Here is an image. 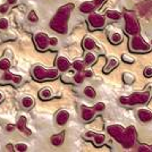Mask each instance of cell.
<instances>
[{"label": "cell", "instance_id": "14", "mask_svg": "<svg viewBox=\"0 0 152 152\" xmlns=\"http://www.w3.org/2000/svg\"><path fill=\"white\" fill-rule=\"evenodd\" d=\"M69 113L67 110H60L56 116V121L59 126H64L69 119Z\"/></svg>", "mask_w": 152, "mask_h": 152}, {"label": "cell", "instance_id": "29", "mask_svg": "<svg viewBox=\"0 0 152 152\" xmlns=\"http://www.w3.org/2000/svg\"><path fill=\"white\" fill-rule=\"evenodd\" d=\"M9 67H10V61H9L8 59L4 58V59H1V60H0V69L1 70L9 69Z\"/></svg>", "mask_w": 152, "mask_h": 152}, {"label": "cell", "instance_id": "28", "mask_svg": "<svg viewBox=\"0 0 152 152\" xmlns=\"http://www.w3.org/2000/svg\"><path fill=\"white\" fill-rule=\"evenodd\" d=\"M84 67H85V65H84V61H82V60H75L73 63V68L77 72H82L84 69Z\"/></svg>", "mask_w": 152, "mask_h": 152}, {"label": "cell", "instance_id": "23", "mask_svg": "<svg viewBox=\"0 0 152 152\" xmlns=\"http://www.w3.org/2000/svg\"><path fill=\"white\" fill-rule=\"evenodd\" d=\"M4 80H6V81H14L16 84H19V83L22 82V76L15 75V74H12V73L7 72V73L4 74Z\"/></svg>", "mask_w": 152, "mask_h": 152}, {"label": "cell", "instance_id": "47", "mask_svg": "<svg viewBox=\"0 0 152 152\" xmlns=\"http://www.w3.org/2000/svg\"><path fill=\"white\" fill-rule=\"evenodd\" d=\"M150 151H152V145L150 146Z\"/></svg>", "mask_w": 152, "mask_h": 152}, {"label": "cell", "instance_id": "16", "mask_svg": "<svg viewBox=\"0 0 152 152\" xmlns=\"http://www.w3.org/2000/svg\"><path fill=\"white\" fill-rule=\"evenodd\" d=\"M123 40H124V37H123L121 32L115 31L113 33H110V35H109V41L113 45H119L123 42Z\"/></svg>", "mask_w": 152, "mask_h": 152}, {"label": "cell", "instance_id": "43", "mask_svg": "<svg viewBox=\"0 0 152 152\" xmlns=\"http://www.w3.org/2000/svg\"><path fill=\"white\" fill-rule=\"evenodd\" d=\"M6 149L8 150V151H14L15 149H14V145L13 144H7L6 145Z\"/></svg>", "mask_w": 152, "mask_h": 152}, {"label": "cell", "instance_id": "6", "mask_svg": "<svg viewBox=\"0 0 152 152\" xmlns=\"http://www.w3.org/2000/svg\"><path fill=\"white\" fill-rule=\"evenodd\" d=\"M124 19H125V31L129 35H135L140 33V24L137 19L135 18L132 13L124 14Z\"/></svg>", "mask_w": 152, "mask_h": 152}, {"label": "cell", "instance_id": "21", "mask_svg": "<svg viewBox=\"0 0 152 152\" xmlns=\"http://www.w3.org/2000/svg\"><path fill=\"white\" fill-rule=\"evenodd\" d=\"M106 16L109 19H113V20H119L121 18V14L118 10H115V9H109L106 12Z\"/></svg>", "mask_w": 152, "mask_h": 152}, {"label": "cell", "instance_id": "36", "mask_svg": "<svg viewBox=\"0 0 152 152\" xmlns=\"http://www.w3.org/2000/svg\"><path fill=\"white\" fill-rule=\"evenodd\" d=\"M58 45V39L52 37V38H49V45L51 47H56Z\"/></svg>", "mask_w": 152, "mask_h": 152}, {"label": "cell", "instance_id": "5", "mask_svg": "<svg viewBox=\"0 0 152 152\" xmlns=\"http://www.w3.org/2000/svg\"><path fill=\"white\" fill-rule=\"evenodd\" d=\"M135 141H136V131L134 126H128L127 128H125L124 132L119 136V139L117 140V142H119L125 149L132 148Z\"/></svg>", "mask_w": 152, "mask_h": 152}, {"label": "cell", "instance_id": "39", "mask_svg": "<svg viewBox=\"0 0 152 152\" xmlns=\"http://www.w3.org/2000/svg\"><path fill=\"white\" fill-rule=\"evenodd\" d=\"M83 75H84V77H92L93 76V72L91 69H85L84 70V73H83Z\"/></svg>", "mask_w": 152, "mask_h": 152}, {"label": "cell", "instance_id": "17", "mask_svg": "<svg viewBox=\"0 0 152 152\" xmlns=\"http://www.w3.org/2000/svg\"><path fill=\"white\" fill-rule=\"evenodd\" d=\"M17 128H18L19 131H22V132H24L25 134H27V135H31L32 132L26 127V117L25 116H20L19 117L18 121H17Z\"/></svg>", "mask_w": 152, "mask_h": 152}, {"label": "cell", "instance_id": "25", "mask_svg": "<svg viewBox=\"0 0 152 152\" xmlns=\"http://www.w3.org/2000/svg\"><path fill=\"white\" fill-rule=\"evenodd\" d=\"M123 81H124L125 84L129 85V84H132V83L135 81V76H134L132 73L125 72V73H123Z\"/></svg>", "mask_w": 152, "mask_h": 152}, {"label": "cell", "instance_id": "9", "mask_svg": "<svg viewBox=\"0 0 152 152\" xmlns=\"http://www.w3.org/2000/svg\"><path fill=\"white\" fill-rule=\"evenodd\" d=\"M124 127L121 125H117V124H114V125H108L107 126V131L108 133L110 134L115 140H118L119 136L121 135V133L124 132Z\"/></svg>", "mask_w": 152, "mask_h": 152}, {"label": "cell", "instance_id": "26", "mask_svg": "<svg viewBox=\"0 0 152 152\" xmlns=\"http://www.w3.org/2000/svg\"><path fill=\"white\" fill-rule=\"evenodd\" d=\"M84 94L86 95L89 99H94L96 96V92H95V90L92 86H86L84 89Z\"/></svg>", "mask_w": 152, "mask_h": 152}, {"label": "cell", "instance_id": "38", "mask_svg": "<svg viewBox=\"0 0 152 152\" xmlns=\"http://www.w3.org/2000/svg\"><path fill=\"white\" fill-rule=\"evenodd\" d=\"M144 76L145 77H152V67H145V69H144Z\"/></svg>", "mask_w": 152, "mask_h": 152}, {"label": "cell", "instance_id": "12", "mask_svg": "<svg viewBox=\"0 0 152 152\" xmlns=\"http://www.w3.org/2000/svg\"><path fill=\"white\" fill-rule=\"evenodd\" d=\"M81 110H82V119L84 121H91L94 118L95 110L93 108L82 106V107H81Z\"/></svg>", "mask_w": 152, "mask_h": 152}, {"label": "cell", "instance_id": "35", "mask_svg": "<svg viewBox=\"0 0 152 152\" xmlns=\"http://www.w3.org/2000/svg\"><path fill=\"white\" fill-rule=\"evenodd\" d=\"M7 27H8V20L6 18H0V28L6 30Z\"/></svg>", "mask_w": 152, "mask_h": 152}, {"label": "cell", "instance_id": "33", "mask_svg": "<svg viewBox=\"0 0 152 152\" xmlns=\"http://www.w3.org/2000/svg\"><path fill=\"white\" fill-rule=\"evenodd\" d=\"M95 111H103L104 109H106V104L103 103V102H98V103H95L94 107H93Z\"/></svg>", "mask_w": 152, "mask_h": 152}, {"label": "cell", "instance_id": "18", "mask_svg": "<svg viewBox=\"0 0 152 152\" xmlns=\"http://www.w3.org/2000/svg\"><path fill=\"white\" fill-rule=\"evenodd\" d=\"M96 47V43H95L94 39L90 38V37H86L83 40V48L85 50H92Z\"/></svg>", "mask_w": 152, "mask_h": 152}, {"label": "cell", "instance_id": "2", "mask_svg": "<svg viewBox=\"0 0 152 152\" xmlns=\"http://www.w3.org/2000/svg\"><path fill=\"white\" fill-rule=\"evenodd\" d=\"M150 100V91L134 92L127 96H121L119 99L121 104L126 106H135V104H145Z\"/></svg>", "mask_w": 152, "mask_h": 152}, {"label": "cell", "instance_id": "24", "mask_svg": "<svg viewBox=\"0 0 152 152\" xmlns=\"http://www.w3.org/2000/svg\"><path fill=\"white\" fill-rule=\"evenodd\" d=\"M39 96L42 100H49V99L52 98V91L49 88H45V89H42L39 92Z\"/></svg>", "mask_w": 152, "mask_h": 152}, {"label": "cell", "instance_id": "4", "mask_svg": "<svg viewBox=\"0 0 152 152\" xmlns=\"http://www.w3.org/2000/svg\"><path fill=\"white\" fill-rule=\"evenodd\" d=\"M33 77L37 81H45V80H55L59 76L58 69H45L41 66H35L32 70Z\"/></svg>", "mask_w": 152, "mask_h": 152}, {"label": "cell", "instance_id": "8", "mask_svg": "<svg viewBox=\"0 0 152 152\" xmlns=\"http://www.w3.org/2000/svg\"><path fill=\"white\" fill-rule=\"evenodd\" d=\"M34 42L39 50H47L49 47V37L45 33H38L34 37Z\"/></svg>", "mask_w": 152, "mask_h": 152}, {"label": "cell", "instance_id": "37", "mask_svg": "<svg viewBox=\"0 0 152 152\" xmlns=\"http://www.w3.org/2000/svg\"><path fill=\"white\" fill-rule=\"evenodd\" d=\"M139 151L140 152H149L150 151V146L144 145V144H141V145L139 146Z\"/></svg>", "mask_w": 152, "mask_h": 152}, {"label": "cell", "instance_id": "31", "mask_svg": "<svg viewBox=\"0 0 152 152\" xmlns=\"http://www.w3.org/2000/svg\"><path fill=\"white\" fill-rule=\"evenodd\" d=\"M73 78H74V82H75V83L81 84V83H83V81H84V75H83V74H81V73L78 72V73H76L75 75L73 76Z\"/></svg>", "mask_w": 152, "mask_h": 152}, {"label": "cell", "instance_id": "7", "mask_svg": "<svg viewBox=\"0 0 152 152\" xmlns=\"http://www.w3.org/2000/svg\"><path fill=\"white\" fill-rule=\"evenodd\" d=\"M90 28L92 30H100L103 28V26L106 25V17L98 13H91L88 18Z\"/></svg>", "mask_w": 152, "mask_h": 152}, {"label": "cell", "instance_id": "1", "mask_svg": "<svg viewBox=\"0 0 152 152\" xmlns=\"http://www.w3.org/2000/svg\"><path fill=\"white\" fill-rule=\"evenodd\" d=\"M73 8H74V6L72 4L59 8L57 14L55 15V17L51 20V28L61 33V34H65L68 30V19H69L70 12H72Z\"/></svg>", "mask_w": 152, "mask_h": 152}, {"label": "cell", "instance_id": "13", "mask_svg": "<svg viewBox=\"0 0 152 152\" xmlns=\"http://www.w3.org/2000/svg\"><path fill=\"white\" fill-rule=\"evenodd\" d=\"M118 64H119V60H118L116 57H114V56L109 57L108 58L107 65H106L104 68H103V73H104V74H109L111 70L115 69V68L118 66Z\"/></svg>", "mask_w": 152, "mask_h": 152}, {"label": "cell", "instance_id": "20", "mask_svg": "<svg viewBox=\"0 0 152 152\" xmlns=\"http://www.w3.org/2000/svg\"><path fill=\"white\" fill-rule=\"evenodd\" d=\"M95 61H96V56H95L93 52H91V51L89 50L85 53V56H84V64H86L88 66H91V65H93Z\"/></svg>", "mask_w": 152, "mask_h": 152}, {"label": "cell", "instance_id": "44", "mask_svg": "<svg viewBox=\"0 0 152 152\" xmlns=\"http://www.w3.org/2000/svg\"><path fill=\"white\" fill-rule=\"evenodd\" d=\"M7 2H8V5H15L17 2V0H7Z\"/></svg>", "mask_w": 152, "mask_h": 152}, {"label": "cell", "instance_id": "30", "mask_svg": "<svg viewBox=\"0 0 152 152\" xmlns=\"http://www.w3.org/2000/svg\"><path fill=\"white\" fill-rule=\"evenodd\" d=\"M121 60L126 64H133L135 61L134 57H132L131 55H127V53H123L121 55Z\"/></svg>", "mask_w": 152, "mask_h": 152}, {"label": "cell", "instance_id": "10", "mask_svg": "<svg viewBox=\"0 0 152 152\" xmlns=\"http://www.w3.org/2000/svg\"><path fill=\"white\" fill-rule=\"evenodd\" d=\"M137 117L143 123H150L152 121V111L146 108H141L137 110Z\"/></svg>", "mask_w": 152, "mask_h": 152}, {"label": "cell", "instance_id": "27", "mask_svg": "<svg viewBox=\"0 0 152 152\" xmlns=\"http://www.w3.org/2000/svg\"><path fill=\"white\" fill-rule=\"evenodd\" d=\"M22 104H23V107L26 108V109H30V108L34 104V100H33V98H31V96H25V98L22 100Z\"/></svg>", "mask_w": 152, "mask_h": 152}, {"label": "cell", "instance_id": "32", "mask_svg": "<svg viewBox=\"0 0 152 152\" xmlns=\"http://www.w3.org/2000/svg\"><path fill=\"white\" fill-rule=\"evenodd\" d=\"M28 20L32 22V23H37V22L39 20L38 15H37V13H35L34 10H32L31 13L28 14Z\"/></svg>", "mask_w": 152, "mask_h": 152}, {"label": "cell", "instance_id": "15", "mask_svg": "<svg viewBox=\"0 0 152 152\" xmlns=\"http://www.w3.org/2000/svg\"><path fill=\"white\" fill-rule=\"evenodd\" d=\"M95 8H96V6H95L94 2H92V1H85V2L81 4L80 10L83 14H91L94 12Z\"/></svg>", "mask_w": 152, "mask_h": 152}, {"label": "cell", "instance_id": "41", "mask_svg": "<svg viewBox=\"0 0 152 152\" xmlns=\"http://www.w3.org/2000/svg\"><path fill=\"white\" fill-rule=\"evenodd\" d=\"M7 10H8V5H2V6H0V13L5 14V13H7Z\"/></svg>", "mask_w": 152, "mask_h": 152}, {"label": "cell", "instance_id": "19", "mask_svg": "<svg viewBox=\"0 0 152 152\" xmlns=\"http://www.w3.org/2000/svg\"><path fill=\"white\" fill-rule=\"evenodd\" d=\"M92 141H93L95 146H101L106 142V135L101 133H94L93 137H92Z\"/></svg>", "mask_w": 152, "mask_h": 152}, {"label": "cell", "instance_id": "22", "mask_svg": "<svg viewBox=\"0 0 152 152\" xmlns=\"http://www.w3.org/2000/svg\"><path fill=\"white\" fill-rule=\"evenodd\" d=\"M64 139H65V134L64 133L56 134V135H53V136L51 137V143H52V145L59 146L63 144Z\"/></svg>", "mask_w": 152, "mask_h": 152}, {"label": "cell", "instance_id": "46", "mask_svg": "<svg viewBox=\"0 0 152 152\" xmlns=\"http://www.w3.org/2000/svg\"><path fill=\"white\" fill-rule=\"evenodd\" d=\"M1 99H2V94H1V93H0V100H1Z\"/></svg>", "mask_w": 152, "mask_h": 152}, {"label": "cell", "instance_id": "3", "mask_svg": "<svg viewBox=\"0 0 152 152\" xmlns=\"http://www.w3.org/2000/svg\"><path fill=\"white\" fill-rule=\"evenodd\" d=\"M128 45H129L131 51H133V52L144 53V52H148V51L151 50V45L146 42L141 34L132 35V38L128 42Z\"/></svg>", "mask_w": 152, "mask_h": 152}, {"label": "cell", "instance_id": "45", "mask_svg": "<svg viewBox=\"0 0 152 152\" xmlns=\"http://www.w3.org/2000/svg\"><path fill=\"white\" fill-rule=\"evenodd\" d=\"M150 45H151V48H152V39L150 40Z\"/></svg>", "mask_w": 152, "mask_h": 152}, {"label": "cell", "instance_id": "11", "mask_svg": "<svg viewBox=\"0 0 152 152\" xmlns=\"http://www.w3.org/2000/svg\"><path fill=\"white\" fill-rule=\"evenodd\" d=\"M56 66H57V69L59 72H66V70H68L70 68V66H72V64L70 61L67 59L66 57H58L57 60H56Z\"/></svg>", "mask_w": 152, "mask_h": 152}, {"label": "cell", "instance_id": "42", "mask_svg": "<svg viewBox=\"0 0 152 152\" xmlns=\"http://www.w3.org/2000/svg\"><path fill=\"white\" fill-rule=\"evenodd\" d=\"M6 129L8 131V132H13L14 129H15V126L12 125V124H9V125H7L6 126Z\"/></svg>", "mask_w": 152, "mask_h": 152}, {"label": "cell", "instance_id": "40", "mask_svg": "<svg viewBox=\"0 0 152 152\" xmlns=\"http://www.w3.org/2000/svg\"><path fill=\"white\" fill-rule=\"evenodd\" d=\"M107 0H93V2L95 4V6L96 7H100L102 5V4H104Z\"/></svg>", "mask_w": 152, "mask_h": 152}, {"label": "cell", "instance_id": "34", "mask_svg": "<svg viewBox=\"0 0 152 152\" xmlns=\"http://www.w3.org/2000/svg\"><path fill=\"white\" fill-rule=\"evenodd\" d=\"M14 148H15L16 151H19V152H24L27 150V145L24 144V143H18V144H16Z\"/></svg>", "mask_w": 152, "mask_h": 152}]
</instances>
